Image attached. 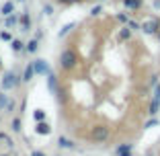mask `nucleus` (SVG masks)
<instances>
[{
    "label": "nucleus",
    "mask_w": 160,
    "mask_h": 156,
    "mask_svg": "<svg viewBox=\"0 0 160 156\" xmlns=\"http://www.w3.org/2000/svg\"><path fill=\"white\" fill-rule=\"evenodd\" d=\"M109 136H111V132H109L107 125H94L92 129H90V140L97 144H103L109 140Z\"/></svg>",
    "instance_id": "obj_1"
},
{
    "label": "nucleus",
    "mask_w": 160,
    "mask_h": 156,
    "mask_svg": "<svg viewBox=\"0 0 160 156\" xmlns=\"http://www.w3.org/2000/svg\"><path fill=\"white\" fill-rule=\"evenodd\" d=\"M78 64V56H76L72 49H64L60 56V66L64 68V70H72V68Z\"/></svg>",
    "instance_id": "obj_2"
},
{
    "label": "nucleus",
    "mask_w": 160,
    "mask_h": 156,
    "mask_svg": "<svg viewBox=\"0 0 160 156\" xmlns=\"http://www.w3.org/2000/svg\"><path fill=\"white\" fill-rule=\"evenodd\" d=\"M140 31H144L146 35H156L160 31V19H156V17L146 19L144 23H142V29H140Z\"/></svg>",
    "instance_id": "obj_3"
},
{
    "label": "nucleus",
    "mask_w": 160,
    "mask_h": 156,
    "mask_svg": "<svg viewBox=\"0 0 160 156\" xmlns=\"http://www.w3.org/2000/svg\"><path fill=\"white\" fill-rule=\"evenodd\" d=\"M17 76H14V72H6L4 74V78H2V88L4 90H8V88H12L14 84H17Z\"/></svg>",
    "instance_id": "obj_4"
},
{
    "label": "nucleus",
    "mask_w": 160,
    "mask_h": 156,
    "mask_svg": "<svg viewBox=\"0 0 160 156\" xmlns=\"http://www.w3.org/2000/svg\"><path fill=\"white\" fill-rule=\"evenodd\" d=\"M33 66H35V74H47V62L45 60H35L33 62Z\"/></svg>",
    "instance_id": "obj_5"
},
{
    "label": "nucleus",
    "mask_w": 160,
    "mask_h": 156,
    "mask_svg": "<svg viewBox=\"0 0 160 156\" xmlns=\"http://www.w3.org/2000/svg\"><path fill=\"white\" fill-rule=\"evenodd\" d=\"M123 6H125L127 10H140L142 6H144V2H142V0H123Z\"/></svg>",
    "instance_id": "obj_6"
},
{
    "label": "nucleus",
    "mask_w": 160,
    "mask_h": 156,
    "mask_svg": "<svg viewBox=\"0 0 160 156\" xmlns=\"http://www.w3.org/2000/svg\"><path fill=\"white\" fill-rule=\"evenodd\" d=\"M115 154L117 156H132V144H121V146H117Z\"/></svg>",
    "instance_id": "obj_7"
},
{
    "label": "nucleus",
    "mask_w": 160,
    "mask_h": 156,
    "mask_svg": "<svg viewBox=\"0 0 160 156\" xmlns=\"http://www.w3.org/2000/svg\"><path fill=\"white\" fill-rule=\"evenodd\" d=\"M35 74V66L33 64H29L27 68H25V74H23V82H31V78H33Z\"/></svg>",
    "instance_id": "obj_8"
},
{
    "label": "nucleus",
    "mask_w": 160,
    "mask_h": 156,
    "mask_svg": "<svg viewBox=\"0 0 160 156\" xmlns=\"http://www.w3.org/2000/svg\"><path fill=\"white\" fill-rule=\"evenodd\" d=\"M35 132L41 133V136H47V133L52 132V129H49V125H47L45 121H37V128H35Z\"/></svg>",
    "instance_id": "obj_9"
},
{
    "label": "nucleus",
    "mask_w": 160,
    "mask_h": 156,
    "mask_svg": "<svg viewBox=\"0 0 160 156\" xmlns=\"http://www.w3.org/2000/svg\"><path fill=\"white\" fill-rule=\"evenodd\" d=\"M31 29V19H29V14L25 13L23 17H21V31H29Z\"/></svg>",
    "instance_id": "obj_10"
},
{
    "label": "nucleus",
    "mask_w": 160,
    "mask_h": 156,
    "mask_svg": "<svg viewBox=\"0 0 160 156\" xmlns=\"http://www.w3.org/2000/svg\"><path fill=\"white\" fill-rule=\"evenodd\" d=\"M158 109H160V101H154V99H152L150 101V107H148V115H152V117H154V115L158 113Z\"/></svg>",
    "instance_id": "obj_11"
},
{
    "label": "nucleus",
    "mask_w": 160,
    "mask_h": 156,
    "mask_svg": "<svg viewBox=\"0 0 160 156\" xmlns=\"http://www.w3.org/2000/svg\"><path fill=\"white\" fill-rule=\"evenodd\" d=\"M129 37H132V29H129V27L125 25V27H123L121 31H119V41H127Z\"/></svg>",
    "instance_id": "obj_12"
},
{
    "label": "nucleus",
    "mask_w": 160,
    "mask_h": 156,
    "mask_svg": "<svg viewBox=\"0 0 160 156\" xmlns=\"http://www.w3.org/2000/svg\"><path fill=\"white\" fill-rule=\"evenodd\" d=\"M37 48H39V39H37V37L31 39V41L27 43V52H29V53H35V52H37Z\"/></svg>",
    "instance_id": "obj_13"
},
{
    "label": "nucleus",
    "mask_w": 160,
    "mask_h": 156,
    "mask_svg": "<svg viewBox=\"0 0 160 156\" xmlns=\"http://www.w3.org/2000/svg\"><path fill=\"white\" fill-rule=\"evenodd\" d=\"M12 13H14V4L12 2H4V4H2V14L8 17V14H12Z\"/></svg>",
    "instance_id": "obj_14"
},
{
    "label": "nucleus",
    "mask_w": 160,
    "mask_h": 156,
    "mask_svg": "<svg viewBox=\"0 0 160 156\" xmlns=\"http://www.w3.org/2000/svg\"><path fill=\"white\" fill-rule=\"evenodd\" d=\"M58 146H62V148H74V142L68 140V138H60V140H58Z\"/></svg>",
    "instance_id": "obj_15"
},
{
    "label": "nucleus",
    "mask_w": 160,
    "mask_h": 156,
    "mask_svg": "<svg viewBox=\"0 0 160 156\" xmlns=\"http://www.w3.org/2000/svg\"><path fill=\"white\" fill-rule=\"evenodd\" d=\"M12 49H14V52H23V49H25V43L19 41V39H14V41H12Z\"/></svg>",
    "instance_id": "obj_16"
},
{
    "label": "nucleus",
    "mask_w": 160,
    "mask_h": 156,
    "mask_svg": "<svg viewBox=\"0 0 160 156\" xmlns=\"http://www.w3.org/2000/svg\"><path fill=\"white\" fill-rule=\"evenodd\" d=\"M117 21H119V23H123V25H127V23H129L132 19H129V14H125V13H119V14H117Z\"/></svg>",
    "instance_id": "obj_17"
},
{
    "label": "nucleus",
    "mask_w": 160,
    "mask_h": 156,
    "mask_svg": "<svg viewBox=\"0 0 160 156\" xmlns=\"http://www.w3.org/2000/svg\"><path fill=\"white\" fill-rule=\"evenodd\" d=\"M4 25L6 27H14V25H17V17H14V14H8L6 21H4Z\"/></svg>",
    "instance_id": "obj_18"
},
{
    "label": "nucleus",
    "mask_w": 160,
    "mask_h": 156,
    "mask_svg": "<svg viewBox=\"0 0 160 156\" xmlns=\"http://www.w3.org/2000/svg\"><path fill=\"white\" fill-rule=\"evenodd\" d=\"M33 117H35V121H43V119H45V113H43L41 109H37V111L33 113Z\"/></svg>",
    "instance_id": "obj_19"
},
{
    "label": "nucleus",
    "mask_w": 160,
    "mask_h": 156,
    "mask_svg": "<svg viewBox=\"0 0 160 156\" xmlns=\"http://www.w3.org/2000/svg\"><path fill=\"white\" fill-rule=\"evenodd\" d=\"M0 142H4V144H8V146H12V140H10L4 132H0Z\"/></svg>",
    "instance_id": "obj_20"
},
{
    "label": "nucleus",
    "mask_w": 160,
    "mask_h": 156,
    "mask_svg": "<svg viewBox=\"0 0 160 156\" xmlns=\"http://www.w3.org/2000/svg\"><path fill=\"white\" fill-rule=\"evenodd\" d=\"M12 132H21V119L19 117L12 119Z\"/></svg>",
    "instance_id": "obj_21"
},
{
    "label": "nucleus",
    "mask_w": 160,
    "mask_h": 156,
    "mask_svg": "<svg viewBox=\"0 0 160 156\" xmlns=\"http://www.w3.org/2000/svg\"><path fill=\"white\" fill-rule=\"evenodd\" d=\"M127 27L132 29V31H138V29H142V23H136V21H129V23H127Z\"/></svg>",
    "instance_id": "obj_22"
},
{
    "label": "nucleus",
    "mask_w": 160,
    "mask_h": 156,
    "mask_svg": "<svg viewBox=\"0 0 160 156\" xmlns=\"http://www.w3.org/2000/svg\"><path fill=\"white\" fill-rule=\"evenodd\" d=\"M8 103H10V101H8V97H6V95H0V109L4 107V105H8Z\"/></svg>",
    "instance_id": "obj_23"
},
{
    "label": "nucleus",
    "mask_w": 160,
    "mask_h": 156,
    "mask_svg": "<svg viewBox=\"0 0 160 156\" xmlns=\"http://www.w3.org/2000/svg\"><path fill=\"white\" fill-rule=\"evenodd\" d=\"M154 101H160V84H156L154 86V97H152Z\"/></svg>",
    "instance_id": "obj_24"
},
{
    "label": "nucleus",
    "mask_w": 160,
    "mask_h": 156,
    "mask_svg": "<svg viewBox=\"0 0 160 156\" xmlns=\"http://www.w3.org/2000/svg\"><path fill=\"white\" fill-rule=\"evenodd\" d=\"M0 39H2V41H10V33L8 31H2V33H0Z\"/></svg>",
    "instance_id": "obj_25"
},
{
    "label": "nucleus",
    "mask_w": 160,
    "mask_h": 156,
    "mask_svg": "<svg viewBox=\"0 0 160 156\" xmlns=\"http://www.w3.org/2000/svg\"><path fill=\"white\" fill-rule=\"evenodd\" d=\"M150 84H152V86H156V84H158V74H152V78H150Z\"/></svg>",
    "instance_id": "obj_26"
},
{
    "label": "nucleus",
    "mask_w": 160,
    "mask_h": 156,
    "mask_svg": "<svg viewBox=\"0 0 160 156\" xmlns=\"http://www.w3.org/2000/svg\"><path fill=\"white\" fill-rule=\"evenodd\" d=\"M90 14H92V17H97V14H101V6H94V8L90 10Z\"/></svg>",
    "instance_id": "obj_27"
},
{
    "label": "nucleus",
    "mask_w": 160,
    "mask_h": 156,
    "mask_svg": "<svg viewBox=\"0 0 160 156\" xmlns=\"http://www.w3.org/2000/svg\"><path fill=\"white\" fill-rule=\"evenodd\" d=\"M31 156H45L41 150H35V152H31Z\"/></svg>",
    "instance_id": "obj_28"
},
{
    "label": "nucleus",
    "mask_w": 160,
    "mask_h": 156,
    "mask_svg": "<svg viewBox=\"0 0 160 156\" xmlns=\"http://www.w3.org/2000/svg\"><path fill=\"white\" fill-rule=\"evenodd\" d=\"M156 123H158V121H156V119H152V121L146 123V128H152V125H156Z\"/></svg>",
    "instance_id": "obj_29"
},
{
    "label": "nucleus",
    "mask_w": 160,
    "mask_h": 156,
    "mask_svg": "<svg viewBox=\"0 0 160 156\" xmlns=\"http://www.w3.org/2000/svg\"><path fill=\"white\" fill-rule=\"evenodd\" d=\"M156 37H158V41H160V31H158V33H156Z\"/></svg>",
    "instance_id": "obj_30"
},
{
    "label": "nucleus",
    "mask_w": 160,
    "mask_h": 156,
    "mask_svg": "<svg viewBox=\"0 0 160 156\" xmlns=\"http://www.w3.org/2000/svg\"><path fill=\"white\" fill-rule=\"evenodd\" d=\"M2 156H8V154H2Z\"/></svg>",
    "instance_id": "obj_31"
},
{
    "label": "nucleus",
    "mask_w": 160,
    "mask_h": 156,
    "mask_svg": "<svg viewBox=\"0 0 160 156\" xmlns=\"http://www.w3.org/2000/svg\"><path fill=\"white\" fill-rule=\"evenodd\" d=\"M21 2H25V0H21Z\"/></svg>",
    "instance_id": "obj_32"
}]
</instances>
